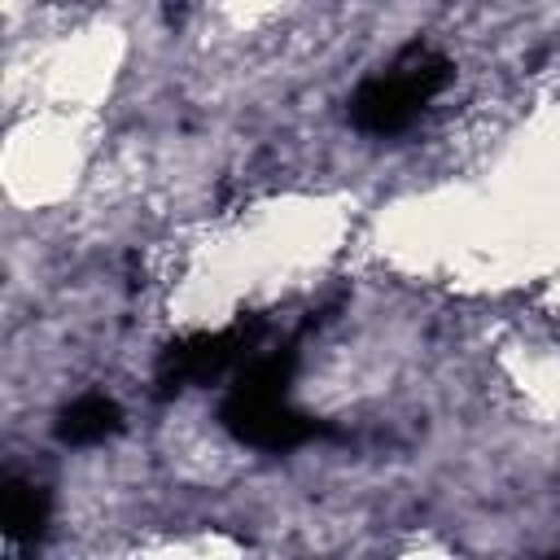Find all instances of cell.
<instances>
[{"label": "cell", "instance_id": "obj_2", "mask_svg": "<svg viewBox=\"0 0 560 560\" xmlns=\"http://www.w3.org/2000/svg\"><path fill=\"white\" fill-rule=\"evenodd\" d=\"M114 424H118V407L109 398H101V394H88L66 411V438H74V442L105 438Z\"/></svg>", "mask_w": 560, "mask_h": 560}, {"label": "cell", "instance_id": "obj_1", "mask_svg": "<svg viewBox=\"0 0 560 560\" xmlns=\"http://www.w3.org/2000/svg\"><path fill=\"white\" fill-rule=\"evenodd\" d=\"M433 88H438V70H420V74L394 70V74H385V79H372V83L359 92L354 118H359L363 127H372V131H394V127H402V122L420 109V101H424Z\"/></svg>", "mask_w": 560, "mask_h": 560}]
</instances>
